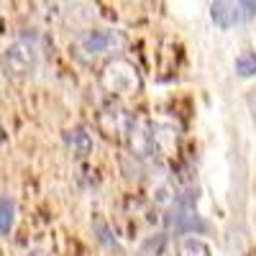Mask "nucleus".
<instances>
[{"mask_svg":"<svg viewBox=\"0 0 256 256\" xmlns=\"http://www.w3.org/2000/svg\"><path fill=\"white\" fill-rule=\"evenodd\" d=\"M100 84L113 95H134L141 90V74L128 59H113L105 64Z\"/></svg>","mask_w":256,"mask_h":256,"instance_id":"1","label":"nucleus"},{"mask_svg":"<svg viewBox=\"0 0 256 256\" xmlns=\"http://www.w3.org/2000/svg\"><path fill=\"white\" fill-rule=\"evenodd\" d=\"M28 256H44V254H28Z\"/></svg>","mask_w":256,"mask_h":256,"instance_id":"12","label":"nucleus"},{"mask_svg":"<svg viewBox=\"0 0 256 256\" xmlns=\"http://www.w3.org/2000/svg\"><path fill=\"white\" fill-rule=\"evenodd\" d=\"M64 141H67L70 152H72L77 159L88 156V154L92 152V136L88 134V128H82V126H74V128H70V131L64 134Z\"/></svg>","mask_w":256,"mask_h":256,"instance_id":"5","label":"nucleus"},{"mask_svg":"<svg viewBox=\"0 0 256 256\" xmlns=\"http://www.w3.org/2000/svg\"><path fill=\"white\" fill-rule=\"evenodd\" d=\"M256 13V3H254V0H246V3H241V16L244 18H251Z\"/></svg>","mask_w":256,"mask_h":256,"instance_id":"10","label":"nucleus"},{"mask_svg":"<svg viewBox=\"0 0 256 256\" xmlns=\"http://www.w3.org/2000/svg\"><path fill=\"white\" fill-rule=\"evenodd\" d=\"M16 220V202L10 198H0V236L10 233Z\"/></svg>","mask_w":256,"mask_h":256,"instance_id":"6","label":"nucleus"},{"mask_svg":"<svg viewBox=\"0 0 256 256\" xmlns=\"http://www.w3.org/2000/svg\"><path fill=\"white\" fill-rule=\"evenodd\" d=\"M116 44H118V36L113 31H84L77 41L80 52L84 54H102Z\"/></svg>","mask_w":256,"mask_h":256,"instance_id":"3","label":"nucleus"},{"mask_svg":"<svg viewBox=\"0 0 256 256\" xmlns=\"http://www.w3.org/2000/svg\"><path fill=\"white\" fill-rule=\"evenodd\" d=\"M0 62H3L8 74L26 77L36 70V49H34V44H28V41H16V44H10L3 52Z\"/></svg>","mask_w":256,"mask_h":256,"instance_id":"2","label":"nucleus"},{"mask_svg":"<svg viewBox=\"0 0 256 256\" xmlns=\"http://www.w3.org/2000/svg\"><path fill=\"white\" fill-rule=\"evenodd\" d=\"M180 256H210V248L200 238H184L180 244Z\"/></svg>","mask_w":256,"mask_h":256,"instance_id":"8","label":"nucleus"},{"mask_svg":"<svg viewBox=\"0 0 256 256\" xmlns=\"http://www.w3.org/2000/svg\"><path fill=\"white\" fill-rule=\"evenodd\" d=\"M210 16H212V20H216V26H220V28H233L236 24L244 20L241 3H226V0L212 3L210 6Z\"/></svg>","mask_w":256,"mask_h":256,"instance_id":"4","label":"nucleus"},{"mask_svg":"<svg viewBox=\"0 0 256 256\" xmlns=\"http://www.w3.org/2000/svg\"><path fill=\"white\" fill-rule=\"evenodd\" d=\"M3 141H6V128L0 126V144H3Z\"/></svg>","mask_w":256,"mask_h":256,"instance_id":"11","label":"nucleus"},{"mask_svg":"<svg viewBox=\"0 0 256 256\" xmlns=\"http://www.w3.org/2000/svg\"><path fill=\"white\" fill-rule=\"evenodd\" d=\"M236 74L238 77H254L256 74V52H241L236 56Z\"/></svg>","mask_w":256,"mask_h":256,"instance_id":"7","label":"nucleus"},{"mask_svg":"<svg viewBox=\"0 0 256 256\" xmlns=\"http://www.w3.org/2000/svg\"><path fill=\"white\" fill-rule=\"evenodd\" d=\"M246 105H248V110H251V116L256 118V88H251V90L246 92Z\"/></svg>","mask_w":256,"mask_h":256,"instance_id":"9","label":"nucleus"}]
</instances>
